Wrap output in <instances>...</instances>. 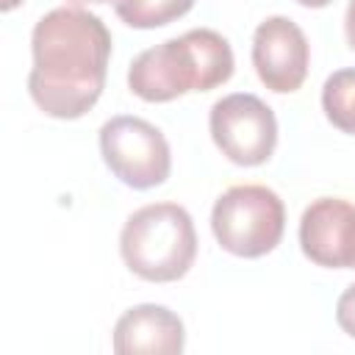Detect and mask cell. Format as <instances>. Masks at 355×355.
<instances>
[{
  "mask_svg": "<svg viewBox=\"0 0 355 355\" xmlns=\"http://www.w3.org/2000/svg\"><path fill=\"white\" fill-rule=\"evenodd\" d=\"M31 50L28 92L39 111L53 119H78L100 100L111 33L97 14L67 6L47 11L31 33Z\"/></svg>",
  "mask_w": 355,
  "mask_h": 355,
  "instance_id": "6da1fadb",
  "label": "cell"
},
{
  "mask_svg": "<svg viewBox=\"0 0 355 355\" xmlns=\"http://www.w3.org/2000/svg\"><path fill=\"white\" fill-rule=\"evenodd\" d=\"M230 42L211 31L194 28L141 50L128 69V86L144 103H169L186 92H211L233 75Z\"/></svg>",
  "mask_w": 355,
  "mask_h": 355,
  "instance_id": "7a4b0ae2",
  "label": "cell"
},
{
  "mask_svg": "<svg viewBox=\"0 0 355 355\" xmlns=\"http://www.w3.org/2000/svg\"><path fill=\"white\" fill-rule=\"evenodd\" d=\"M125 266L147 283L180 280L197 255V233L178 202H153L133 211L119 236Z\"/></svg>",
  "mask_w": 355,
  "mask_h": 355,
  "instance_id": "3957f363",
  "label": "cell"
},
{
  "mask_svg": "<svg viewBox=\"0 0 355 355\" xmlns=\"http://www.w3.org/2000/svg\"><path fill=\"white\" fill-rule=\"evenodd\" d=\"M211 230L225 252L239 258H261L272 252L283 239V200L261 183L230 186L214 202Z\"/></svg>",
  "mask_w": 355,
  "mask_h": 355,
  "instance_id": "277c9868",
  "label": "cell"
},
{
  "mask_svg": "<svg viewBox=\"0 0 355 355\" xmlns=\"http://www.w3.org/2000/svg\"><path fill=\"white\" fill-rule=\"evenodd\" d=\"M100 153L111 175L139 191L161 186L172 169L166 136L141 116H111L100 128Z\"/></svg>",
  "mask_w": 355,
  "mask_h": 355,
  "instance_id": "5b68a950",
  "label": "cell"
},
{
  "mask_svg": "<svg viewBox=\"0 0 355 355\" xmlns=\"http://www.w3.org/2000/svg\"><path fill=\"white\" fill-rule=\"evenodd\" d=\"M211 139L219 153L239 166H258L277 147L275 111L255 94L236 92L211 105Z\"/></svg>",
  "mask_w": 355,
  "mask_h": 355,
  "instance_id": "8992f818",
  "label": "cell"
},
{
  "mask_svg": "<svg viewBox=\"0 0 355 355\" xmlns=\"http://www.w3.org/2000/svg\"><path fill=\"white\" fill-rule=\"evenodd\" d=\"M308 39L288 17H266L252 36V67L269 92L291 94L308 75Z\"/></svg>",
  "mask_w": 355,
  "mask_h": 355,
  "instance_id": "52a82bcc",
  "label": "cell"
},
{
  "mask_svg": "<svg viewBox=\"0 0 355 355\" xmlns=\"http://www.w3.org/2000/svg\"><path fill=\"white\" fill-rule=\"evenodd\" d=\"M300 247L308 261L327 269L355 266V205L341 197L313 200L300 219Z\"/></svg>",
  "mask_w": 355,
  "mask_h": 355,
  "instance_id": "ba28073f",
  "label": "cell"
},
{
  "mask_svg": "<svg viewBox=\"0 0 355 355\" xmlns=\"http://www.w3.org/2000/svg\"><path fill=\"white\" fill-rule=\"evenodd\" d=\"M186 330L178 313L164 305H136L128 308L114 324V352L116 355H175L183 352Z\"/></svg>",
  "mask_w": 355,
  "mask_h": 355,
  "instance_id": "9c48e42d",
  "label": "cell"
},
{
  "mask_svg": "<svg viewBox=\"0 0 355 355\" xmlns=\"http://www.w3.org/2000/svg\"><path fill=\"white\" fill-rule=\"evenodd\" d=\"M194 0H114L116 17L139 31L161 28L189 14Z\"/></svg>",
  "mask_w": 355,
  "mask_h": 355,
  "instance_id": "30bf717a",
  "label": "cell"
},
{
  "mask_svg": "<svg viewBox=\"0 0 355 355\" xmlns=\"http://www.w3.org/2000/svg\"><path fill=\"white\" fill-rule=\"evenodd\" d=\"M322 108L341 133L355 136V69H338L324 80Z\"/></svg>",
  "mask_w": 355,
  "mask_h": 355,
  "instance_id": "8fae6325",
  "label": "cell"
},
{
  "mask_svg": "<svg viewBox=\"0 0 355 355\" xmlns=\"http://www.w3.org/2000/svg\"><path fill=\"white\" fill-rule=\"evenodd\" d=\"M336 322L347 336L355 338V283L341 291V297L336 302Z\"/></svg>",
  "mask_w": 355,
  "mask_h": 355,
  "instance_id": "7c38bea8",
  "label": "cell"
},
{
  "mask_svg": "<svg viewBox=\"0 0 355 355\" xmlns=\"http://www.w3.org/2000/svg\"><path fill=\"white\" fill-rule=\"evenodd\" d=\"M344 36H347V44L355 50V0H349L344 14Z\"/></svg>",
  "mask_w": 355,
  "mask_h": 355,
  "instance_id": "4fadbf2b",
  "label": "cell"
},
{
  "mask_svg": "<svg viewBox=\"0 0 355 355\" xmlns=\"http://www.w3.org/2000/svg\"><path fill=\"white\" fill-rule=\"evenodd\" d=\"M300 6H305V8H324L330 0H297Z\"/></svg>",
  "mask_w": 355,
  "mask_h": 355,
  "instance_id": "5bb4252c",
  "label": "cell"
},
{
  "mask_svg": "<svg viewBox=\"0 0 355 355\" xmlns=\"http://www.w3.org/2000/svg\"><path fill=\"white\" fill-rule=\"evenodd\" d=\"M19 3H25V0H0V8H3V11H11V8H17Z\"/></svg>",
  "mask_w": 355,
  "mask_h": 355,
  "instance_id": "9a60e30c",
  "label": "cell"
},
{
  "mask_svg": "<svg viewBox=\"0 0 355 355\" xmlns=\"http://www.w3.org/2000/svg\"><path fill=\"white\" fill-rule=\"evenodd\" d=\"M72 3H108V0H72Z\"/></svg>",
  "mask_w": 355,
  "mask_h": 355,
  "instance_id": "2e32d148",
  "label": "cell"
},
{
  "mask_svg": "<svg viewBox=\"0 0 355 355\" xmlns=\"http://www.w3.org/2000/svg\"><path fill=\"white\" fill-rule=\"evenodd\" d=\"M352 269H355V266H352Z\"/></svg>",
  "mask_w": 355,
  "mask_h": 355,
  "instance_id": "e0dca14e",
  "label": "cell"
}]
</instances>
